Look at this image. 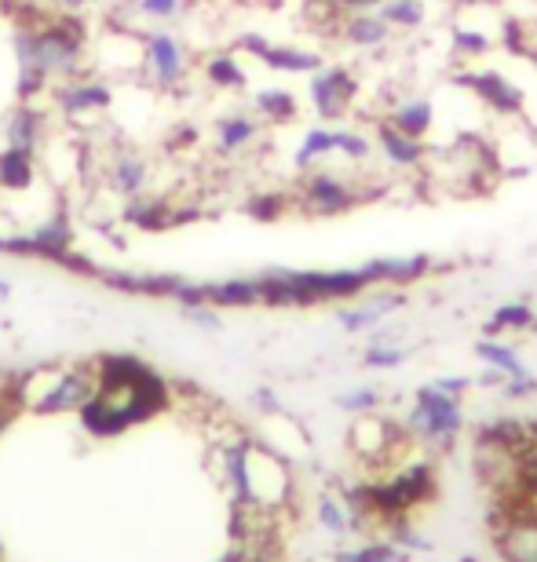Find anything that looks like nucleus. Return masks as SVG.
<instances>
[{
    "label": "nucleus",
    "mask_w": 537,
    "mask_h": 562,
    "mask_svg": "<svg viewBox=\"0 0 537 562\" xmlns=\"http://www.w3.org/2000/svg\"><path fill=\"white\" fill-rule=\"evenodd\" d=\"M432 267L435 260L428 252H413V256H373V260L362 263V271L373 281V289L377 285L406 289V285H417L421 278H428Z\"/></svg>",
    "instance_id": "nucleus-19"
},
{
    "label": "nucleus",
    "mask_w": 537,
    "mask_h": 562,
    "mask_svg": "<svg viewBox=\"0 0 537 562\" xmlns=\"http://www.w3.org/2000/svg\"><path fill=\"white\" fill-rule=\"evenodd\" d=\"M194 220H201L198 209H179L165 194H150V190L139 198H125V205H121V223L143 234H165L179 227V223H194Z\"/></svg>",
    "instance_id": "nucleus-14"
},
{
    "label": "nucleus",
    "mask_w": 537,
    "mask_h": 562,
    "mask_svg": "<svg viewBox=\"0 0 537 562\" xmlns=\"http://www.w3.org/2000/svg\"><path fill=\"white\" fill-rule=\"evenodd\" d=\"M190 81V48L169 26L143 33V85L154 92H183Z\"/></svg>",
    "instance_id": "nucleus-6"
},
{
    "label": "nucleus",
    "mask_w": 537,
    "mask_h": 562,
    "mask_svg": "<svg viewBox=\"0 0 537 562\" xmlns=\"http://www.w3.org/2000/svg\"><path fill=\"white\" fill-rule=\"evenodd\" d=\"M337 37L348 44V48L377 52V48H388L391 37H395V30H391L388 22L377 15V11H351V15L340 19Z\"/></svg>",
    "instance_id": "nucleus-22"
},
{
    "label": "nucleus",
    "mask_w": 537,
    "mask_h": 562,
    "mask_svg": "<svg viewBox=\"0 0 537 562\" xmlns=\"http://www.w3.org/2000/svg\"><path fill=\"white\" fill-rule=\"evenodd\" d=\"M410 442L413 438L406 435V427L388 417H377V413H362L351 424V449L369 468H388L395 453H402Z\"/></svg>",
    "instance_id": "nucleus-10"
},
{
    "label": "nucleus",
    "mask_w": 537,
    "mask_h": 562,
    "mask_svg": "<svg viewBox=\"0 0 537 562\" xmlns=\"http://www.w3.org/2000/svg\"><path fill=\"white\" fill-rule=\"evenodd\" d=\"M114 8L132 11V19L147 22V30L172 26L176 19L187 15V0H114Z\"/></svg>",
    "instance_id": "nucleus-30"
},
{
    "label": "nucleus",
    "mask_w": 537,
    "mask_h": 562,
    "mask_svg": "<svg viewBox=\"0 0 537 562\" xmlns=\"http://www.w3.org/2000/svg\"><path fill=\"white\" fill-rule=\"evenodd\" d=\"M48 121H52V106L11 103L4 114H0V143L44 154V146H48Z\"/></svg>",
    "instance_id": "nucleus-16"
},
{
    "label": "nucleus",
    "mask_w": 537,
    "mask_h": 562,
    "mask_svg": "<svg viewBox=\"0 0 537 562\" xmlns=\"http://www.w3.org/2000/svg\"><path fill=\"white\" fill-rule=\"evenodd\" d=\"M99 387V376H96V362H74V366H63L55 384L48 387L37 406L30 413L37 417H63V413H81L88 402H92Z\"/></svg>",
    "instance_id": "nucleus-11"
},
{
    "label": "nucleus",
    "mask_w": 537,
    "mask_h": 562,
    "mask_svg": "<svg viewBox=\"0 0 537 562\" xmlns=\"http://www.w3.org/2000/svg\"><path fill=\"white\" fill-rule=\"evenodd\" d=\"M501 395L512 398V402L537 395V376L530 373V376H519V380H505V384H501Z\"/></svg>",
    "instance_id": "nucleus-42"
},
{
    "label": "nucleus",
    "mask_w": 537,
    "mask_h": 562,
    "mask_svg": "<svg viewBox=\"0 0 537 562\" xmlns=\"http://www.w3.org/2000/svg\"><path fill=\"white\" fill-rule=\"evenodd\" d=\"M253 402H256V409H260L264 417H278V413H282V406H278V398H275V391H267V387L256 391Z\"/></svg>",
    "instance_id": "nucleus-45"
},
{
    "label": "nucleus",
    "mask_w": 537,
    "mask_h": 562,
    "mask_svg": "<svg viewBox=\"0 0 537 562\" xmlns=\"http://www.w3.org/2000/svg\"><path fill=\"white\" fill-rule=\"evenodd\" d=\"M476 358L490 369H497L505 380H519V376H530L534 369L523 362L519 347L516 344H505L501 336H483V340L476 344Z\"/></svg>",
    "instance_id": "nucleus-27"
},
{
    "label": "nucleus",
    "mask_w": 537,
    "mask_h": 562,
    "mask_svg": "<svg viewBox=\"0 0 537 562\" xmlns=\"http://www.w3.org/2000/svg\"><path fill=\"white\" fill-rule=\"evenodd\" d=\"M377 154L373 132L366 128H351V125H337V157L348 165H369Z\"/></svg>",
    "instance_id": "nucleus-33"
},
{
    "label": "nucleus",
    "mask_w": 537,
    "mask_h": 562,
    "mask_svg": "<svg viewBox=\"0 0 537 562\" xmlns=\"http://www.w3.org/2000/svg\"><path fill=\"white\" fill-rule=\"evenodd\" d=\"M380 402H384V395L377 387H355L337 398V409L348 413V417H362V413H377Z\"/></svg>",
    "instance_id": "nucleus-39"
},
{
    "label": "nucleus",
    "mask_w": 537,
    "mask_h": 562,
    "mask_svg": "<svg viewBox=\"0 0 537 562\" xmlns=\"http://www.w3.org/2000/svg\"><path fill=\"white\" fill-rule=\"evenodd\" d=\"M264 121L253 114V106H234L212 121V150L216 157H242L264 139Z\"/></svg>",
    "instance_id": "nucleus-17"
},
{
    "label": "nucleus",
    "mask_w": 537,
    "mask_h": 562,
    "mask_svg": "<svg viewBox=\"0 0 537 562\" xmlns=\"http://www.w3.org/2000/svg\"><path fill=\"white\" fill-rule=\"evenodd\" d=\"M362 95V77L344 63H326L307 77V103L322 125H344Z\"/></svg>",
    "instance_id": "nucleus-8"
},
{
    "label": "nucleus",
    "mask_w": 537,
    "mask_h": 562,
    "mask_svg": "<svg viewBox=\"0 0 537 562\" xmlns=\"http://www.w3.org/2000/svg\"><path fill=\"white\" fill-rule=\"evenodd\" d=\"M183 318L190 325H198V329H205V333H220L223 329V318H220V311L212 307V303H201V307H183Z\"/></svg>",
    "instance_id": "nucleus-40"
},
{
    "label": "nucleus",
    "mask_w": 537,
    "mask_h": 562,
    "mask_svg": "<svg viewBox=\"0 0 537 562\" xmlns=\"http://www.w3.org/2000/svg\"><path fill=\"white\" fill-rule=\"evenodd\" d=\"M377 15L395 33H413L424 30V22H428V0H384Z\"/></svg>",
    "instance_id": "nucleus-31"
},
{
    "label": "nucleus",
    "mask_w": 537,
    "mask_h": 562,
    "mask_svg": "<svg viewBox=\"0 0 537 562\" xmlns=\"http://www.w3.org/2000/svg\"><path fill=\"white\" fill-rule=\"evenodd\" d=\"M114 103H118L114 81L92 70L81 77H70V81H59L48 95L52 114H59L66 125H92V121H103L114 114Z\"/></svg>",
    "instance_id": "nucleus-5"
},
{
    "label": "nucleus",
    "mask_w": 537,
    "mask_h": 562,
    "mask_svg": "<svg viewBox=\"0 0 537 562\" xmlns=\"http://www.w3.org/2000/svg\"><path fill=\"white\" fill-rule=\"evenodd\" d=\"M497 44L508 55H516V59H519V55H530V22L501 15L497 19Z\"/></svg>",
    "instance_id": "nucleus-37"
},
{
    "label": "nucleus",
    "mask_w": 537,
    "mask_h": 562,
    "mask_svg": "<svg viewBox=\"0 0 537 562\" xmlns=\"http://www.w3.org/2000/svg\"><path fill=\"white\" fill-rule=\"evenodd\" d=\"M11 296H15V289H11V281H8V278H0V307H8Z\"/></svg>",
    "instance_id": "nucleus-48"
},
{
    "label": "nucleus",
    "mask_w": 537,
    "mask_h": 562,
    "mask_svg": "<svg viewBox=\"0 0 537 562\" xmlns=\"http://www.w3.org/2000/svg\"><path fill=\"white\" fill-rule=\"evenodd\" d=\"M172 143V150H179V146H183V150H187V146H194L198 143V132L194 128H190V125H179V128H172V136H169Z\"/></svg>",
    "instance_id": "nucleus-47"
},
{
    "label": "nucleus",
    "mask_w": 537,
    "mask_h": 562,
    "mask_svg": "<svg viewBox=\"0 0 537 562\" xmlns=\"http://www.w3.org/2000/svg\"><path fill=\"white\" fill-rule=\"evenodd\" d=\"M154 161L139 146H128V143H114V150L103 161V176H107V187L125 201V198H139L147 194L150 183H154Z\"/></svg>",
    "instance_id": "nucleus-13"
},
{
    "label": "nucleus",
    "mask_w": 537,
    "mask_h": 562,
    "mask_svg": "<svg viewBox=\"0 0 537 562\" xmlns=\"http://www.w3.org/2000/svg\"><path fill=\"white\" fill-rule=\"evenodd\" d=\"M253 114L271 128H282V125H293L300 117V99L289 92L282 85H264L253 92Z\"/></svg>",
    "instance_id": "nucleus-24"
},
{
    "label": "nucleus",
    "mask_w": 537,
    "mask_h": 562,
    "mask_svg": "<svg viewBox=\"0 0 537 562\" xmlns=\"http://www.w3.org/2000/svg\"><path fill=\"white\" fill-rule=\"evenodd\" d=\"M96 376L99 387L92 402L77 413L85 435L92 438H121L132 427L161 417L172 406L169 380L136 355H99Z\"/></svg>",
    "instance_id": "nucleus-1"
},
{
    "label": "nucleus",
    "mask_w": 537,
    "mask_h": 562,
    "mask_svg": "<svg viewBox=\"0 0 537 562\" xmlns=\"http://www.w3.org/2000/svg\"><path fill=\"white\" fill-rule=\"evenodd\" d=\"M329 157H337V125H311L304 136H300L297 150H293V168L297 176L311 172V168H318L322 161H329Z\"/></svg>",
    "instance_id": "nucleus-26"
},
{
    "label": "nucleus",
    "mask_w": 537,
    "mask_h": 562,
    "mask_svg": "<svg viewBox=\"0 0 537 562\" xmlns=\"http://www.w3.org/2000/svg\"><path fill=\"white\" fill-rule=\"evenodd\" d=\"M454 88H461L476 99L486 114H494L501 121H512V117H527V95L523 88L505 77L501 70H483V66H457L454 70Z\"/></svg>",
    "instance_id": "nucleus-9"
},
{
    "label": "nucleus",
    "mask_w": 537,
    "mask_h": 562,
    "mask_svg": "<svg viewBox=\"0 0 537 562\" xmlns=\"http://www.w3.org/2000/svg\"><path fill=\"white\" fill-rule=\"evenodd\" d=\"M289 205H293V198L282 194V190H260V194H249L245 198V216L256 220V223H275L282 220Z\"/></svg>",
    "instance_id": "nucleus-35"
},
{
    "label": "nucleus",
    "mask_w": 537,
    "mask_h": 562,
    "mask_svg": "<svg viewBox=\"0 0 537 562\" xmlns=\"http://www.w3.org/2000/svg\"><path fill=\"white\" fill-rule=\"evenodd\" d=\"M494 48H497V41L490 37L483 26L454 19V26H450V55L461 66H472L476 59H486V55H494Z\"/></svg>",
    "instance_id": "nucleus-29"
},
{
    "label": "nucleus",
    "mask_w": 537,
    "mask_h": 562,
    "mask_svg": "<svg viewBox=\"0 0 537 562\" xmlns=\"http://www.w3.org/2000/svg\"><path fill=\"white\" fill-rule=\"evenodd\" d=\"M326 4H333V8H340L344 15H351V11H377L384 0H326Z\"/></svg>",
    "instance_id": "nucleus-46"
},
{
    "label": "nucleus",
    "mask_w": 537,
    "mask_h": 562,
    "mask_svg": "<svg viewBox=\"0 0 537 562\" xmlns=\"http://www.w3.org/2000/svg\"><path fill=\"white\" fill-rule=\"evenodd\" d=\"M231 501L234 508L286 512L289 501H293V471H289L286 457L260 442L245 446V475Z\"/></svg>",
    "instance_id": "nucleus-2"
},
{
    "label": "nucleus",
    "mask_w": 537,
    "mask_h": 562,
    "mask_svg": "<svg viewBox=\"0 0 537 562\" xmlns=\"http://www.w3.org/2000/svg\"><path fill=\"white\" fill-rule=\"evenodd\" d=\"M297 205L307 212V216H322V220H333V216H344L366 201H373L384 187H366L358 179L337 172V168H311V172L297 176Z\"/></svg>",
    "instance_id": "nucleus-4"
},
{
    "label": "nucleus",
    "mask_w": 537,
    "mask_h": 562,
    "mask_svg": "<svg viewBox=\"0 0 537 562\" xmlns=\"http://www.w3.org/2000/svg\"><path fill=\"white\" fill-rule=\"evenodd\" d=\"M59 15H88L92 8H99V0H52Z\"/></svg>",
    "instance_id": "nucleus-44"
},
{
    "label": "nucleus",
    "mask_w": 537,
    "mask_h": 562,
    "mask_svg": "<svg viewBox=\"0 0 537 562\" xmlns=\"http://www.w3.org/2000/svg\"><path fill=\"white\" fill-rule=\"evenodd\" d=\"M205 296L216 311H242V307H260V289L256 278H220L205 281Z\"/></svg>",
    "instance_id": "nucleus-28"
},
{
    "label": "nucleus",
    "mask_w": 537,
    "mask_h": 562,
    "mask_svg": "<svg viewBox=\"0 0 537 562\" xmlns=\"http://www.w3.org/2000/svg\"><path fill=\"white\" fill-rule=\"evenodd\" d=\"M315 515H318L322 530H329L333 537H348L351 533V515H348V508H344L340 497H329V493H326V497H318Z\"/></svg>",
    "instance_id": "nucleus-38"
},
{
    "label": "nucleus",
    "mask_w": 537,
    "mask_h": 562,
    "mask_svg": "<svg viewBox=\"0 0 537 562\" xmlns=\"http://www.w3.org/2000/svg\"><path fill=\"white\" fill-rule=\"evenodd\" d=\"M534 307L530 303H501V307L490 311V318L483 325V333L486 336H508V333H530V325H534Z\"/></svg>",
    "instance_id": "nucleus-32"
},
{
    "label": "nucleus",
    "mask_w": 537,
    "mask_h": 562,
    "mask_svg": "<svg viewBox=\"0 0 537 562\" xmlns=\"http://www.w3.org/2000/svg\"><path fill=\"white\" fill-rule=\"evenodd\" d=\"M432 384L439 387V391H446V395H454V398H465L468 391L476 387V376H435Z\"/></svg>",
    "instance_id": "nucleus-43"
},
{
    "label": "nucleus",
    "mask_w": 537,
    "mask_h": 562,
    "mask_svg": "<svg viewBox=\"0 0 537 562\" xmlns=\"http://www.w3.org/2000/svg\"><path fill=\"white\" fill-rule=\"evenodd\" d=\"M497 552L505 562H537V508L527 501H501Z\"/></svg>",
    "instance_id": "nucleus-12"
},
{
    "label": "nucleus",
    "mask_w": 537,
    "mask_h": 562,
    "mask_svg": "<svg viewBox=\"0 0 537 562\" xmlns=\"http://www.w3.org/2000/svg\"><path fill=\"white\" fill-rule=\"evenodd\" d=\"M530 333H534V340H537V314H534V325H530Z\"/></svg>",
    "instance_id": "nucleus-49"
},
{
    "label": "nucleus",
    "mask_w": 537,
    "mask_h": 562,
    "mask_svg": "<svg viewBox=\"0 0 537 562\" xmlns=\"http://www.w3.org/2000/svg\"><path fill=\"white\" fill-rule=\"evenodd\" d=\"M461 402L465 398L446 395V391H439L435 384H424V387H417V395H413V406L406 413V420H402V427H406V435L413 442L446 453V449H454V442L465 431Z\"/></svg>",
    "instance_id": "nucleus-3"
},
{
    "label": "nucleus",
    "mask_w": 537,
    "mask_h": 562,
    "mask_svg": "<svg viewBox=\"0 0 537 562\" xmlns=\"http://www.w3.org/2000/svg\"><path fill=\"white\" fill-rule=\"evenodd\" d=\"M380 121L391 125V128H399L402 136L428 139L435 132V103L428 95H402L384 110V117H380Z\"/></svg>",
    "instance_id": "nucleus-21"
},
{
    "label": "nucleus",
    "mask_w": 537,
    "mask_h": 562,
    "mask_svg": "<svg viewBox=\"0 0 537 562\" xmlns=\"http://www.w3.org/2000/svg\"><path fill=\"white\" fill-rule=\"evenodd\" d=\"M402 303H406V292L402 289H388L380 285V292H362L358 300H348L337 307V325L344 333H373L377 325H384L391 314H395Z\"/></svg>",
    "instance_id": "nucleus-15"
},
{
    "label": "nucleus",
    "mask_w": 537,
    "mask_h": 562,
    "mask_svg": "<svg viewBox=\"0 0 537 562\" xmlns=\"http://www.w3.org/2000/svg\"><path fill=\"white\" fill-rule=\"evenodd\" d=\"M41 183V154L0 143V194L26 198Z\"/></svg>",
    "instance_id": "nucleus-20"
},
{
    "label": "nucleus",
    "mask_w": 537,
    "mask_h": 562,
    "mask_svg": "<svg viewBox=\"0 0 537 562\" xmlns=\"http://www.w3.org/2000/svg\"><path fill=\"white\" fill-rule=\"evenodd\" d=\"M256 63H264L271 74H286V77H311L318 66H326V55L315 48H304V44H267V52Z\"/></svg>",
    "instance_id": "nucleus-23"
},
{
    "label": "nucleus",
    "mask_w": 537,
    "mask_h": 562,
    "mask_svg": "<svg viewBox=\"0 0 537 562\" xmlns=\"http://www.w3.org/2000/svg\"><path fill=\"white\" fill-rule=\"evenodd\" d=\"M413 358V347L399 344V340H369L366 351H362V369H399L406 366Z\"/></svg>",
    "instance_id": "nucleus-34"
},
{
    "label": "nucleus",
    "mask_w": 537,
    "mask_h": 562,
    "mask_svg": "<svg viewBox=\"0 0 537 562\" xmlns=\"http://www.w3.org/2000/svg\"><path fill=\"white\" fill-rule=\"evenodd\" d=\"M267 44H271V37L260 30H242L238 37H234V52L249 55V59H260V55L267 52Z\"/></svg>",
    "instance_id": "nucleus-41"
},
{
    "label": "nucleus",
    "mask_w": 537,
    "mask_h": 562,
    "mask_svg": "<svg viewBox=\"0 0 537 562\" xmlns=\"http://www.w3.org/2000/svg\"><path fill=\"white\" fill-rule=\"evenodd\" d=\"M337 562H410V552L388 537V541H369V544L348 548V552L337 555Z\"/></svg>",
    "instance_id": "nucleus-36"
},
{
    "label": "nucleus",
    "mask_w": 537,
    "mask_h": 562,
    "mask_svg": "<svg viewBox=\"0 0 537 562\" xmlns=\"http://www.w3.org/2000/svg\"><path fill=\"white\" fill-rule=\"evenodd\" d=\"M201 77H205V85L212 92H245L249 88V70L242 66V59L234 52H212L201 59Z\"/></svg>",
    "instance_id": "nucleus-25"
},
{
    "label": "nucleus",
    "mask_w": 537,
    "mask_h": 562,
    "mask_svg": "<svg viewBox=\"0 0 537 562\" xmlns=\"http://www.w3.org/2000/svg\"><path fill=\"white\" fill-rule=\"evenodd\" d=\"M92 74L110 81H143V33L107 22L92 33Z\"/></svg>",
    "instance_id": "nucleus-7"
},
{
    "label": "nucleus",
    "mask_w": 537,
    "mask_h": 562,
    "mask_svg": "<svg viewBox=\"0 0 537 562\" xmlns=\"http://www.w3.org/2000/svg\"><path fill=\"white\" fill-rule=\"evenodd\" d=\"M373 143H377L380 161H384L388 168H395V172H421V168L428 165V154H432L428 139L402 136L399 128L384 125V121H377Z\"/></svg>",
    "instance_id": "nucleus-18"
}]
</instances>
